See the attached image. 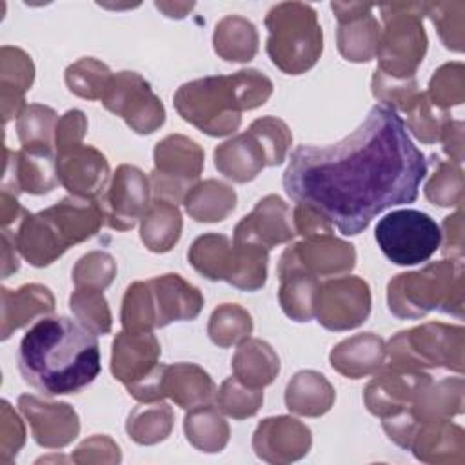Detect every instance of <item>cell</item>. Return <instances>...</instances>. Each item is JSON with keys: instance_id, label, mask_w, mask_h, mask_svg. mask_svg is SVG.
I'll return each mask as SVG.
<instances>
[{"instance_id": "6da1fadb", "label": "cell", "mask_w": 465, "mask_h": 465, "mask_svg": "<svg viewBox=\"0 0 465 465\" xmlns=\"http://www.w3.org/2000/svg\"><path fill=\"white\" fill-rule=\"evenodd\" d=\"M427 169L401 116L376 104L341 142L298 145L283 173V189L296 203L316 207L341 234L354 236L385 209L412 203Z\"/></svg>"}, {"instance_id": "7a4b0ae2", "label": "cell", "mask_w": 465, "mask_h": 465, "mask_svg": "<svg viewBox=\"0 0 465 465\" xmlns=\"http://www.w3.org/2000/svg\"><path fill=\"white\" fill-rule=\"evenodd\" d=\"M18 369L44 396L76 394L100 372L96 334L67 316H42L20 341Z\"/></svg>"}, {"instance_id": "3957f363", "label": "cell", "mask_w": 465, "mask_h": 465, "mask_svg": "<svg viewBox=\"0 0 465 465\" xmlns=\"http://www.w3.org/2000/svg\"><path fill=\"white\" fill-rule=\"evenodd\" d=\"M272 94V82L258 69L205 76L185 82L174 93L178 114L209 136L238 131L242 113L263 105Z\"/></svg>"}, {"instance_id": "277c9868", "label": "cell", "mask_w": 465, "mask_h": 465, "mask_svg": "<svg viewBox=\"0 0 465 465\" xmlns=\"http://www.w3.org/2000/svg\"><path fill=\"white\" fill-rule=\"evenodd\" d=\"M102 225L105 220L98 200L65 196L40 213L25 211L15 243L33 267H47L69 247L94 236Z\"/></svg>"}, {"instance_id": "5b68a950", "label": "cell", "mask_w": 465, "mask_h": 465, "mask_svg": "<svg viewBox=\"0 0 465 465\" xmlns=\"http://www.w3.org/2000/svg\"><path fill=\"white\" fill-rule=\"evenodd\" d=\"M389 311L401 320H418L430 311L463 316V262L445 258L420 271L396 274L387 285Z\"/></svg>"}, {"instance_id": "8992f818", "label": "cell", "mask_w": 465, "mask_h": 465, "mask_svg": "<svg viewBox=\"0 0 465 465\" xmlns=\"http://www.w3.org/2000/svg\"><path fill=\"white\" fill-rule=\"evenodd\" d=\"M267 54L285 74H302L316 65L323 33L316 11L303 2H282L265 16Z\"/></svg>"}, {"instance_id": "52a82bcc", "label": "cell", "mask_w": 465, "mask_h": 465, "mask_svg": "<svg viewBox=\"0 0 465 465\" xmlns=\"http://www.w3.org/2000/svg\"><path fill=\"white\" fill-rule=\"evenodd\" d=\"M196 272L213 282H227L240 291H258L267 282L269 251L251 243H231L225 234L198 236L187 252Z\"/></svg>"}, {"instance_id": "ba28073f", "label": "cell", "mask_w": 465, "mask_h": 465, "mask_svg": "<svg viewBox=\"0 0 465 465\" xmlns=\"http://www.w3.org/2000/svg\"><path fill=\"white\" fill-rule=\"evenodd\" d=\"M465 331L461 325L429 322L394 334L385 345L389 367L425 371L447 369L463 372Z\"/></svg>"}, {"instance_id": "9c48e42d", "label": "cell", "mask_w": 465, "mask_h": 465, "mask_svg": "<svg viewBox=\"0 0 465 465\" xmlns=\"http://www.w3.org/2000/svg\"><path fill=\"white\" fill-rule=\"evenodd\" d=\"M378 9L383 20L376 49L378 69L396 78H412L427 53L425 2H392Z\"/></svg>"}, {"instance_id": "30bf717a", "label": "cell", "mask_w": 465, "mask_h": 465, "mask_svg": "<svg viewBox=\"0 0 465 465\" xmlns=\"http://www.w3.org/2000/svg\"><path fill=\"white\" fill-rule=\"evenodd\" d=\"M381 252L396 265L427 262L441 243L440 225L416 209H398L385 214L374 231Z\"/></svg>"}, {"instance_id": "8fae6325", "label": "cell", "mask_w": 465, "mask_h": 465, "mask_svg": "<svg viewBox=\"0 0 465 465\" xmlns=\"http://www.w3.org/2000/svg\"><path fill=\"white\" fill-rule=\"evenodd\" d=\"M151 191L156 200L183 202L203 171V149L183 134H169L154 147Z\"/></svg>"}, {"instance_id": "7c38bea8", "label": "cell", "mask_w": 465, "mask_h": 465, "mask_svg": "<svg viewBox=\"0 0 465 465\" xmlns=\"http://www.w3.org/2000/svg\"><path fill=\"white\" fill-rule=\"evenodd\" d=\"M102 104L138 134H151L165 122L162 100L153 93L149 82L134 71L113 74L102 96Z\"/></svg>"}, {"instance_id": "4fadbf2b", "label": "cell", "mask_w": 465, "mask_h": 465, "mask_svg": "<svg viewBox=\"0 0 465 465\" xmlns=\"http://www.w3.org/2000/svg\"><path fill=\"white\" fill-rule=\"evenodd\" d=\"M371 314V289L363 278L341 276L320 283L314 305L318 323L329 331L360 327Z\"/></svg>"}, {"instance_id": "5bb4252c", "label": "cell", "mask_w": 465, "mask_h": 465, "mask_svg": "<svg viewBox=\"0 0 465 465\" xmlns=\"http://www.w3.org/2000/svg\"><path fill=\"white\" fill-rule=\"evenodd\" d=\"M151 182L134 165L122 163L109 180L105 193L98 198L105 225L114 231H129L149 209Z\"/></svg>"}, {"instance_id": "9a60e30c", "label": "cell", "mask_w": 465, "mask_h": 465, "mask_svg": "<svg viewBox=\"0 0 465 465\" xmlns=\"http://www.w3.org/2000/svg\"><path fill=\"white\" fill-rule=\"evenodd\" d=\"M432 383L425 371H409L385 365L363 391V401L371 414L389 418L414 405L421 392Z\"/></svg>"}, {"instance_id": "2e32d148", "label": "cell", "mask_w": 465, "mask_h": 465, "mask_svg": "<svg viewBox=\"0 0 465 465\" xmlns=\"http://www.w3.org/2000/svg\"><path fill=\"white\" fill-rule=\"evenodd\" d=\"M338 20V51L349 62H369L376 56L381 27L372 15L374 5L363 2H332Z\"/></svg>"}, {"instance_id": "e0dca14e", "label": "cell", "mask_w": 465, "mask_h": 465, "mask_svg": "<svg viewBox=\"0 0 465 465\" xmlns=\"http://www.w3.org/2000/svg\"><path fill=\"white\" fill-rule=\"evenodd\" d=\"M18 409L31 427V434L40 447L62 449L80 432L76 411L64 401H44L33 394L18 398Z\"/></svg>"}, {"instance_id": "ac0fdd59", "label": "cell", "mask_w": 465, "mask_h": 465, "mask_svg": "<svg viewBox=\"0 0 465 465\" xmlns=\"http://www.w3.org/2000/svg\"><path fill=\"white\" fill-rule=\"evenodd\" d=\"M296 231L289 205L276 194L262 198L254 209L234 227V243H251L271 251L276 245L289 243Z\"/></svg>"}, {"instance_id": "d6986e66", "label": "cell", "mask_w": 465, "mask_h": 465, "mask_svg": "<svg viewBox=\"0 0 465 465\" xmlns=\"http://www.w3.org/2000/svg\"><path fill=\"white\" fill-rule=\"evenodd\" d=\"M58 182L71 196L98 200L109 182L107 158L91 145H78L56 154Z\"/></svg>"}, {"instance_id": "ffe728a7", "label": "cell", "mask_w": 465, "mask_h": 465, "mask_svg": "<svg viewBox=\"0 0 465 465\" xmlns=\"http://www.w3.org/2000/svg\"><path fill=\"white\" fill-rule=\"evenodd\" d=\"M311 429L291 416L265 418L254 430L252 449L267 463H291L311 449Z\"/></svg>"}, {"instance_id": "44dd1931", "label": "cell", "mask_w": 465, "mask_h": 465, "mask_svg": "<svg viewBox=\"0 0 465 465\" xmlns=\"http://www.w3.org/2000/svg\"><path fill=\"white\" fill-rule=\"evenodd\" d=\"M58 183L53 147H22L5 160L2 191L45 194Z\"/></svg>"}, {"instance_id": "7402d4cb", "label": "cell", "mask_w": 465, "mask_h": 465, "mask_svg": "<svg viewBox=\"0 0 465 465\" xmlns=\"http://www.w3.org/2000/svg\"><path fill=\"white\" fill-rule=\"evenodd\" d=\"M160 343L153 331H122L113 340L111 374L125 387L134 385L158 369Z\"/></svg>"}, {"instance_id": "603a6c76", "label": "cell", "mask_w": 465, "mask_h": 465, "mask_svg": "<svg viewBox=\"0 0 465 465\" xmlns=\"http://www.w3.org/2000/svg\"><path fill=\"white\" fill-rule=\"evenodd\" d=\"M278 280V302L282 311L294 322H309L314 316L320 282L298 262L292 245L280 256Z\"/></svg>"}, {"instance_id": "cb8c5ba5", "label": "cell", "mask_w": 465, "mask_h": 465, "mask_svg": "<svg viewBox=\"0 0 465 465\" xmlns=\"http://www.w3.org/2000/svg\"><path fill=\"white\" fill-rule=\"evenodd\" d=\"M147 285L153 296L156 327H165L173 322H191L203 307L200 289L176 272L154 276L147 280Z\"/></svg>"}, {"instance_id": "d4e9b609", "label": "cell", "mask_w": 465, "mask_h": 465, "mask_svg": "<svg viewBox=\"0 0 465 465\" xmlns=\"http://www.w3.org/2000/svg\"><path fill=\"white\" fill-rule=\"evenodd\" d=\"M214 167L236 183L254 180L263 167H272L271 154L252 127L214 149Z\"/></svg>"}, {"instance_id": "484cf974", "label": "cell", "mask_w": 465, "mask_h": 465, "mask_svg": "<svg viewBox=\"0 0 465 465\" xmlns=\"http://www.w3.org/2000/svg\"><path fill=\"white\" fill-rule=\"evenodd\" d=\"M409 450L423 463L460 465L465 461V432L450 420L420 423Z\"/></svg>"}, {"instance_id": "4316f807", "label": "cell", "mask_w": 465, "mask_h": 465, "mask_svg": "<svg viewBox=\"0 0 465 465\" xmlns=\"http://www.w3.org/2000/svg\"><path fill=\"white\" fill-rule=\"evenodd\" d=\"M292 251L298 262L316 278L347 274L356 265L354 245L332 234L303 238L292 243Z\"/></svg>"}, {"instance_id": "83f0119b", "label": "cell", "mask_w": 465, "mask_h": 465, "mask_svg": "<svg viewBox=\"0 0 465 465\" xmlns=\"http://www.w3.org/2000/svg\"><path fill=\"white\" fill-rule=\"evenodd\" d=\"M329 361L334 371L351 380L369 376L385 363V341L374 332L354 334L332 347Z\"/></svg>"}, {"instance_id": "f1b7e54d", "label": "cell", "mask_w": 465, "mask_h": 465, "mask_svg": "<svg viewBox=\"0 0 465 465\" xmlns=\"http://www.w3.org/2000/svg\"><path fill=\"white\" fill-rule=\"evenodd\" d=\"M2 296V340H7L13 331L25 327L29 322L40 316H47L54 311L53 292L40 283H27L11 291L0 289Z\"/></svg>"}, {"instance_id": "f546056e", "label": "cell", "mask_w": 465, "mask_h": 465, "mask_svg": "<svg viewBox=\"0 0 465 465\" xmlns=\"http://www.w3.org/2000/svg\"><path fill=\"white\" fill-rule=\"evenodd\" d=\"M35 78V65L27 53L18 47L4 45L0 49V100L2 116L7 124L18 116L25 107V91L31 89Z\"/></svg>"}, {"instance_id": "4dcf8cb0", "label": "cell", "mask_w": 465, "mask_h": 465, "mask_svg": "<svg viewBox=\"0 0 465 465\" xmlns=\"http://www.w3.org/2000/svg\"><path fill=\"white\" fill-rule=\"evenodd\" d=\"M163 394L189 411L211 403L216 398V385L202 367L182 361L165 365Z\"/></svg>"}, {"instance_id": "1f68e13d", "label": "cell", "mask_w": 465, "mask_h": 465, "mask_svg": "<svg viewBox=\"0 0 465 465\" xmlns=\"http://www.w3.org/2000/svg\"><path fill=\"white\" fill-rule=\"evenodd\" d=\"M334 400V387L323 374L316 371L296 372L285 389V405L298 416L318 418L331 411Z\"/></svg>"}, {"instance_id": "d6a6232c", "label": "cell", "mask_w": 465, "mask_h": 465, "mask_svg": "<svg viewBox=\"0 0 465 465\" xmlns=\"http://www.w3.org/2000/svg\"><path fill=\"white\" fill-rule=\"evenodd\" d=\"M232 374L252 389H263L274 381L280 372V358L274 349L258 338H247L236 349L232 361Z\"/></svg>"}, {"instance_id": "836d02e7", "label": "cell", "mask_w": 465, "mask_h": 465, "mask_svg": "<svg viewBox=\"0 0 465 465\" xmlns=\"http://www.w3.org/2000/svg\"><path fill=\"white\" fill-rule=\"evenodd\" d=\"M187 214L203 223L225 220L236 207V193L220 180H203L194 183L183 198Z\"/></svg>"}, {"instance_id": "e575fe53", "label": "cell", "mask_w": 465, "mask_h": 465, "mask_svg": "<svg viewBox=\"0 0 465 465\" xmlns=\"http://www.w3.org/2000/svg\"><path fill=\"white\" fill-rule=\"evenodd\" d=\"M213 45L225 62H251L258 53V31L254 24L240 15L223 16L213 35Z\"/></svg>"}, {"instance_id": "d590c367", "label": "cell", "mask_w": 465, "mask_h": 465, "mask_svg": "<svg viewBox=\"0 0 465 465\" xmlns=\"http://www.w3.org/2000/svg\"><path fill=\"white\" fill-rule=\"evenodd\" d=\"M418 423L443 421L463 412V380L443 378L430 383L411 407Z\"/></svg>"}, {"instance_id": "8d00e7d4", "label": "cell", "mask_w": 465, "mask_h": 465, "mask_svg": "<svg viewBox=\"0 0 465 465\" xmlns=\"http://www.w3.org/2000/svg\"><path fill=\"white\" fill-rule=\"evenodd\" d=\"M182 236V214L176 203L154 200L142 216L140 238L151 252L171 251Z\"/></svg>"}, {"instance_id": "74e56055", "label": "cell", "mask_w": 465, "mask_h": 465, "mask_svg": "<svg viewBox=\"0 0 465 465\" xmlns=\"http://www.w3.org/2000/svg\"><path fill=\"white\" fill-rule=\"evenodd\" d=\"M187 441L202 452H220L229 441V425L211 403L189 409L183 418Z\"/></svg>"}, {"instance_id": "f35d334b", "label": "cell", "mask_w": 465, "mask_h": 465, "mask_svg": "<svg viewBox=\"0 0 465 465\" xmlns=\"http://www.w3.org/2000/svg\"><path fill=\"white\" fill-rule=\"evenodd\" d=\"M174 425V412L163 401L138 405L127 418L125 430L138 445H154L163 441Z\"/></svg>"}, {"instance_id": "ab89813d", "label": "cell", "mask_w": 465, "mask_h": 465, "mask_svg": "<svg viewBox=\"0 0 465 465\" xmlns=\"http://www.w3.org/2000/svg\"><path fill=\"white\" fill-rule=\"evenodd\" d=\"M252 332L251 314L238 303L218 305L207 325V334L211 341L218 347H232L245 341Z\"/></svg>"}, {"instance_id": "60d3db41", "label": "cell", "mask_w": 465, "mask_h": 465, "mask_svg": "<svg viewBox=\"0 0 465 465\" xmlns=\"http://www.w3.org/2000/svg\"><path fill=\"white\" fill-rule=\"evenodd\" d=\"M58 114L42 104H29L16 116V134L22 147H53Z\"/></svg>"}, {"instance_id": "b9f144b4", "label": "cell", "mask_w": 465, "mask_h": 465, "mask_svg": "<svg viewBox=\"0 0 465 465\" xmlns=\"http://www.w3.org/2000/svg\"><path fill=\"white\" fill-rule=\"evenodd\" d=\"M69 307L78 323H82L93 334L98 336L111 332L113 318L102 289L76 287L69 298Z\"/></svg>"}, {"instance_id": "7bdbcfd3", "label": "cell", "mask_w": 465, "mask_h": 465, "mask_svg": "<svg viewBox=\"0 0 465 465\" xmlns=\"http://www.w3.org/2000/svg\"><path fill=\"white\" fill-rule=\"evenodd\" d=\"M113 73L109 67L91 56L80 58L65 69V84L69 91L85 100H102Z\"/></svg>"}, {"instance_id": "ee69618b", "label": "cell", "mask_w": 465, "mask_h": 465, "mask_svg": "<svg viewBox=\"0 0 465 465\" xmlns=\"http://www.w3.org/2000/svg\"><path fill=\"white\" fill-rule=\"evenodd\" d=\"M425 196L430 203L440 207H460L465 198L461 167L454 162L438 160L436 171L425 183Z\"/></svg>"}, {"instance_id": "f6af8a7d", "label": "cell", "mask_w": 465, "mask_h": 465, "mask_svg": "<svg viewBox=\"0 0 465 465\" xmlns=\"http://www.w3.org/2000/svg\"><path fill=\"white\" fill-rule=\"evenodd\" d=\"M429 102L445 111L465 100V67L461 62H450L434 71L425 93Z\"/></svg>"}, {"instance_id": "bcb514c9", "label": "cell", "mask_w": 465, "mask_h": 465, "mask_svg": "<svg viewBox=\"0 0 465 465\" xmlns=\"http://www.w3.org/2000/svg\"><path fill=\"white\" fill-rule=\"evenodd\" d=\"M262 403H263L262 389L247 387L236 376L223 380V383L216 391L218 409L234 420H245L254 416L260 411Z\"/></svg>"}, {"instance_id": "7dc6e473", "label": "cell", "mask_w": 465, "mask_h": 465, "mask_svg": "<svg viewBox=\"0 0 465 465\" xmlns=\"http://www.w3.org/2000/svg\"><path fill=\"white\" fill-rule=\"evenodd\" d=\"M463 2H425V16L432 20L443 45L450 51H463Z\"/></svg>"}, {"instance_id": "c3c4849f", "label": "cell", "mask_w": 465, "mask_h": 465, "mask_svg": "<svg viewBox=\"0 0 465 465\" xmlns=\"http://www.w3.org/2000/svg\"><path fill=\"white\" fill-rule=\"evenodd\" d=\"M120 320L125 331L156 329L154 305H153V296L147 282H134L127 287L122 300Z\"/></svg>"}, {"instance_id": "681fc988", "label": "cell", "mask_w": 465, "mask_h": 465, "mask_svg": "<svg viewBox=\"0 0 465 465\" xmlns=\"http://www.w3.org/2000/svg\"><path fill=\"white\" fill-rule=\"evenodd\" d=\"M405 116H407L405 129H409L423 143H436L440 140L443 124L449 118L445 111L434 107L429 102L425 93H420L414 98V102L407 107Z\"/></svg>"}, {"instance_id": "f907efd6", "label": "cell", "mask_w": 465, "mask_h": 465, "mask_svg": "<svg viewBox=\"0 0 465 465\" xmlns=\"http://www.w3.org/2000/svg\"><path fill=\"white\" fill-rule=\"evenodd\" d=\"M372 94L381 105L398 111H407V107L414 102V98L420 94L416 78H396L391 74H385L376 67L372 80H371Z\"/></svg>"}, {"instance_id": "816d5d0a", "label": "cell", "mask_w": 465, "mask_h": 465, "mask_svg": "<svg viewBox=\"0 0 465 465\" xmlns=\"http://www.w3.org/2000/svg\"><path fill=\"white\" fill-rule=\"evenodd\" d=\"M116 276V262L109 252L91 251L84 254L73 269L74 287L105 289L113 283Z\"/></svg>"}, {"instance_id": "f5cc1de1", "label": "cell", "mask_w": 465, "mask_h": 465, "mask_svg": "<svg viewBox=\"0 0 465 465\" xmlns=\"http://www.w3.org/2000/svg\"><path fill=\"white\" fill-rule=\"evenodd\" d=\"M74 463H118L122 460L120 447L105 434H94L84 440L71 454Z\"/></svg>"}, {"instance_id": "db71d44e", "label": "cell", "mask_w": 465, "mask_h": 465, "mask_svg": "<svg viewBox=\"0 0 465 465\" xmlns=\"http://www.w3.org/2000/svg\"><path fill=\"white\" fill-rule=\"evenodd\" d=\"M87 131V118L80 109H69L58 118L56 133H54V147L56 153L69 151L73 147L82 145Z\"/></svg>"}, {"instance_id": "11a10c76", "label": "cell", "mask_w": 465, "mask_h": 465, "mask_svg": "<svg viewBox=\"0 0 465 465\" xmlns=\"http://www.w3.org/2000/svg\"><path fill=\"white\" fill-rule=\"evenodd\" d=\"M25 441V429L20 416L11 409V405L2 401V429H0V447H2V461H9L11 456L22 449Z\"/></svg>"}, {"instance_id": "9f6ffc18", "label": "cell", "mask_w": 465, "mask_h": 465, "mask_svg": "<svg viewBox=\"0 0 465 465\" xmlns=\"http://www.w3.org/2000/svg\"><path fill=\"white\" fill-rule=\"evenodd\" d=\"M292 225L296 234H302L303 238L332 234V223L309 203H296L292 211Z\"/></svg>"}, {"instance_id": "6f0895ef", "label": "cell", "mask_w": 465, "mask_h": 465, "mask_svg": "<svg viewBox=\"0 0 465 465\" xmlns=\"http://www.w3.org/2000/svg\"><path fill=\"white\" fill-rule=\"evenodd\" d=\"M441 252L450 258H461L463 254V211L461 207L449 214L441 225Z\"/></svg>"}, {"instance_id": "680465c9", "label": "cell", "mask_w": 465, "mask_h": 465, "mask_svg": "<svg viewBox=\"0 0 465 465\" xmlns=\"http://www.w3.org/2000/svg\"><path fill=\"white\" fill-rule=\"evenodd\" d=\"M440 142L443 143V151L450 156V162L460 165L463 162V122L447 118L440 134Z\"/></svg>"}, {"instance_id": "91938a15", "label": "cell", "mask_w": 465, "mask_h": 465, "mask_svg": "<svg viewBox=\"0 0 465 465\" xmlns=\"http://www.w3.org/2000/svg\"><path fill=\"white\" fill-rule=\"evenodd\" d=\"M16 243H15V234L11 231L4 229L2 231V276L7 278L11 272L18 271L20 262L16 256Z\"/></svg>"}, {"instance_id": "94428289", "label": "cell", "mask_w": 465, "mask_h": 465, "mask_svg": "<svg viewBox=\"0 0 465 465\" xmlns=\"http://www.w3.org/2000/svg\"><path fill=\"white\" fill-rule=\"evenodd\" d=\"M0 220H2V229H7V225L11 222H16L20 218V214H24L25 211L22 209V205L16 200L15 193L9 191H2V198H0Z\"/></svg>"}, {"instance_id": "6125c7cd", "label": "cell", "mask_w": 465, "mask_h": 465, "mask_svg": "<svg viewBox=\"0 0 465 465\" xmlns=\"http://www.w3.org/2000/svg\"><path fill=\"white\" fill-rule=\"evenodd\" d=\"M160 11H163L165 16L169 18H183L187 15V11H191L194 7V4H178V2H156L154 4Z\"/></svg>"}]
</instances>
